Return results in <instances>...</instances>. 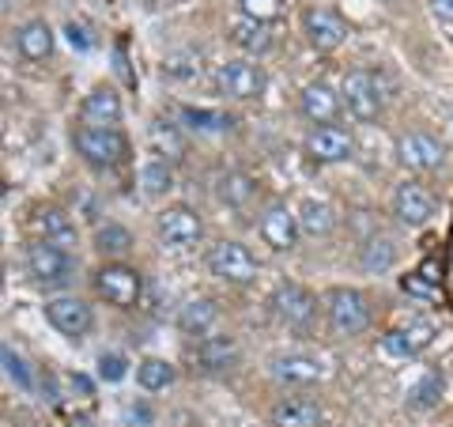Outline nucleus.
I'll list each match as a JSON object with an SVG mask.
<instances>
[{"instance_id": "f257e3e1", "label": "nucleus", "mask_w": 453, "mask_h": 427, "mask_svg": "<svg viewBox=\"0 0 453 427\" xmlns=\"http://www.w3.org/2000/svg\"><path fill=\"white\" fill-rule=\"evenodd\" d=\"M340 98H344V106L356 121H378L381 113H386V103H389L386 76L374 73V68H356V73L344 76Z\"/></svg>"}, {"instance_id": "f03ea898", "label": "nucleus", "mask_w": 453, "mask_h": 427, "mask_svg": "<svg viewBox=\"0 0 453 427\" xmlns=\"http://www.w3.org/2000/svg\"><path fill=\"white\" fill-rule=\"evenodd\" d=\"M325 314H329V325L336 333L356 337L371 325L374 307L359 288H329V295H325Z\"/></svg>"}, {"instance_id": "7ed1b4c3", "label": "nucleus", "mask_w": 453, "mask_h": 427, "mask_svg": "<svg viewBox=\"0 0 453 427\" xmlns=\"http://www.w3.org/2000/svg\"><path fill=\"white\" fill-rule=\"evenodd\" d=\"M73 144L91 167H118L129 155V140L113 129V125H80L73 133Z\"/></svg>"}, {"instance_id": "20e7f679", "label": "nucleus", "mask_w": 453, "mask_h": 427, "mask_svg": "<svg viewBox=\"0 0 453 427\" xmlns=\"http://www.w3.org/2000/svg\"><path fill=\"white\" fill-rule=\"evenodd\" d=\"M27 273L46 288H61L76 276V258L65 246H53V242L38 238L35 246H27Z\"/></svg>"}, {"instance_id": "39448f33", "label": "nucleus", "mask_w": 453, "mask_h": 427, "mask_svg": "<svg viewBox=\"0 0 453 427\" xmlns=\"http://www.w3.org/2000/svg\"><path fill=\"white\" fill-rule=\"evenodd\" d=\"M208 273L226 283H253L257 280V258L234 238H223L216 246H208Z\"/></svg>"}, {"instance_id": "423d86ee", "label": "nucleus", "mask_w": 453, "mask_h": 427, "mask_svg": "<svg viewBox=\"0 0 453 427\" xmlns=\"http://www.w3.org/2000/svg\"><path fill=\"white\" fill-rule=\"evenodd\" d=\"M95 291L106 299L110 307L118 310H133L140 303V291H144V280H140L136 268L121 265V261H110L95 273Z\"/></svg>"}, {"instance_id": "0eeeda50", "label": "nucleus", "mask_w": 453, "mask_h": 427, "mask_svg": "<svg viewBox=\"0 0 453 427\" xmlns=\"http://www.w3.org/2000/svg\"><path fill=\"white\" fill-rule=\"evenodd\" d=\"M155 231H159V238L170 250H193L204 238V220L189 205H166L155 216Z\"/></svg>"}, {"instance_id": "6e6552de", "label": "nucleus", "mask_w": 453, "mask_h": 427, "mask_svg": "<svg viewBox=\"0 0 453 427\" xmlns=\"http://www.w3.org/2000/svg\"><path fill=\"white\" fill-rule=\"evenodd\" d=\"M303 35L318 53H333L348 42V19L329 4H310L303 12Z\"/></svg>"}, {"instance_id": "1a4fd4ad", "label": "nucleus", "mask_w": 453, "mask_h": 427, "mask_svg": "<svg viewBox=\"0 0 453 427\" xmlns=\"http://www.w3.org/2000/svg\"><path fill=\"white\" fill-rule=\"evenodd\" d=\"M268 307H273L276 322H283L288 330H306L318 318V295L306 291L303 283H280Z\"/></svg>"}, {"instance_id": "9d476101", "label": "nucleus", "mask_w": 453, "mask_h": 427, "mask_svg": "<svg viewBox=\"0 0 453 427\" xmlns=\"http://www.w3.org/2000/svg\"><path fill=\"white\" fill-rule=\"evenodd\" d=\"M216 88L226 95V98H238V103H250L265 91V68L250 57H238V61H226L219 65L216 73Z\"/></svg>"}, {"instance_id": "9b49d317", "label": "nucleus", "mask_w": 453, "mask_h": 427, "mask_svg": "<svg viewBox=\"0 0 453 427\" xmlns=\"http://www.w3.org/2000/svg\"><path fill=\"white\" fill-rule=\"evenodd\" d=\"M303 148L314 163H344L356 155V140H351L348 129H340V125H314V129L306 133Z\"/></svg>"}, {"instance_id": "f8f14e48", "label": "nucleus", "mask_w": 453, "mask_h": 427, "mask_svg": "<svg viewBox=\"0 0 453 427\" xmlns=\"http://www.w3.org/2000/svg\"><path fill=\"white\" fill-rule=\"evenodd\" d=\"M438 330L431 322H408V325H396V330H389L386 337H381V352L396 355V360H416V355H423L431 345H434Z\"/></svg>"}, {"instance_id": "ddd939ff", "label": "nucleus", "mask_w": 453, "mask_h": 427, "mask_svg": "<svg viewBox=\"0 0 453 427\" xmlns=\"http://www.w3.org/2000/svg\"><path fill=\"white\" fill-rule=\"evenodd\" d=\"M46 318L57 333H65V337H83L95 325V314H91V307L83 303V299L76 295H57L46 303Z\"/></svg>"}, {"instance_id": "4468645a", "label": "nucleus", "mask_w": 453, "mask_h": 427, "mask_svg": "<svg viewBox=\"0 0 453 427\" xmlns=\"http://www.w3.org/2000/svg\"><path fill=\"white\" fill-rule=\"evenodd\" d=\"M261 238L268 242L273 250H295V242H299V235H303V227H299V212H291L288 205H280V201H273L265 212H261Z\"/></svg>"}, {"instance_id": "2eb2a0df", "label": "nucleus", "mask_w": 453, "mask_h": 427, "mask_svg": "<svg viewBox=\"0 0 453 427\" xmlns=\"http://www.w3.org/2000/svg\"><path fill=\"white\" fill-rule=\"evenodd\" d=\"M396 159L408 170H438L446 159V148L431 133H404L396 140Z\"/></svg>"}, {"instance_id": "dca6fc26", "label": "nucleus", "mask_w": 453, "mask_h": 427, "mask_svg": "<svg viewBox=\"0 0 453 427\" xmlns=\"http://www.w3.org/2000/svg\"><path fill=\"white\" fill-rule=\"evenodd\" d=\"M273 378L283 382V386H314V382L325 378V363L310 352H288L273 360Z\"/></svg>"}, {"instance_id": "f3484780", "label": "nucleus", "mask_w": 453, "mask_h": 427, "mask_svg": "<svg viewBox=\"0 0 453 427\" xmlns=\"http://www.w3.org/2000/svg\"><path fill=\"white\" fill-rule=\"evenodd\" d=\"M393 216L404 227H427L434 216V197L423 186H416V182H404L393 193Z\"/></svg>"}, {"instance_id": "a211bd4d", "label": "nucleus", "mask_w": 453, "mask_h": 427, "mask_svg": "<svg viewBox=\"0 0 453 427\" xmlns=\"http://www.w3.org/2000/svg\"><path fill=\"white\" fill-rule=\"evenodd\" d=\"M299 110H303V118L306 121H314V125H333L340 118V110H344V98H340L329 83H306L303 95H299Z\"/></svg>"}, {"instance_id": "6ab92c4d", "label": "nucleus", "mask_w": 453, "mask_h": 427, "mask_svg": "<svg viewBox=\"0 0 453 427\" xmlns=\"http://www.w3.org/2000/svg\"><path fill=\"white\" fill-rule=\"evenodd\" d=\"M268 420H273V427H321L325 408L318 401H310V397H280L268 408Z\"/></svg>"}, {"instance_id": "aec40b11", "label": "nucleus", "mask_w": 453, "mask_h": 427, "mask_svg": "<svg viewBox=\"0 0 453 427\" xmlns=\"http://www.w3.org/2000/svg\"><path fill=\"white\" fill-rule=\"evenodd\" d=\"M216 322H219V303L216 299H208V295L189 299V303L178 310V330L189 333V337H208Z\"/></svg>"}, {"instance_id": "412c9836", "label": "nucleus", "mask_w": 453, "mask_h": 427, "mask_svg": "<svg viewBox=\"0 0 453 427\" xmlns=\"http://www.w3.org/2000/svg\"><path fill=\"white\" fill-rule=\"evenodd\" d=\"M16 50L23 61H46L53 53V31L46 19H27L16 31Z\"/></svg>"}, {"instance_id": "4be33fe9", "label": "nucleus", "mask_w": 453, "mask_h": 427, "mask_svg": "<svg viewBox=\"0 0 453 427\" xmlns=\"http://www.w3.org/2000/svg\"><path fill=\"white\" fill-rule=\"evenodd\" d=\"M226 35H231L234 46H238V50H246L250 57H261V53L273 50V31H268V23H257V19L238 16Z\"/></svg>"}, {"instance_id": "5701e85b", "label": "nucleus", "mask_w": 453, "mask_h": 427, "mask_svg": "<svg viewBox=\"0 0 453 427\" xmlns=\"http://www.w3.org/2000/svg\"><path fill=\"white\" fill-rule=\"evenodd\" d=\"M35 223H38V235L46 238V242H53V246H65V250L76 246V223H73L68 212H61V208H42L38 216H35Z\"/></svg>"}, {"instance_id": "b1692460", "label": "nucleus", "mask_w": 453, "mask_h": 427, "mask_svg": "<svg viewBox=\"0 0 453 427\" xmlns=\"http://www.w3.org/2000/svg\"><path fill=\"white\" fill-rule=\"evenodd\" d=\"M234 360H238L234 337H204L201 345H196V363H201L208 375L226 371V367H231Z\"/></svg>"}, {"instance_id": "393cba45", "label": "nucleus", "mask_w": 453, "mask_h": 427, "mask_svg": "<svg viewBox=\"0 0 453 427\" xmlns=\"http://www.w3.org/2000/svg\"><path fill=\"white\" fill-rule=\"evenodd\" d=\"M83 121L91 125H118L121 121V95L113 88H95L83 98Z\"/></svg>"}, {"instance_id": "a878e982", "label": "nucleus", "mask_w": 453, "mask_h": 427, "mask_svg": "<svg viewBox=\"0 0 453 427\" xmlns=\"http://www.w3.org/2000/svg\"><path fill=\"white\" fill-rule=\"evenodd\" d=\"M253 193H257V182H253L246 170H223L216 178V197L231 208H246L253 201Z\"/></svg>"}, {"instance_id": "bb28decb", "label": "nucleus", "mask_w": 453, "mask_h": 427, "mask_svg": "<svg viewBox=\"0 0 453 427\" xmlns=\"http://www.w3.org/2000/svg\"><path fill=\"white\" fill-rule=\"evenodd\" d=\"M299 227L310 238H325L336 227V212L325 201H314V197H310V201L299 205Z\"/></svg>"}, {"instance_id": "cd10ccee", "label": "nucleus", "mask_w": 453, "mask_h": 427, "mask_svg": "<svg viewBox=\"0 0 453 427\" xmlns=\"http://www.w3.org/2000/svg\"><path fill=\"white\" fill-rule=\"evenodd\" d=\"M140 186H144L148 197H163V193L174 190V170H170L166 159L155 155V159H148L144 170H140Z\"/></svg>"}, {"instance_id": "c85d7f7f", "label": "nucleus", "mask_w": 453, "mask_h": 427, "mask_svg": "<svg viewBox=\"0 0 453 427\" xmlns=\"http://www.w3.org/2000/svg\"><path fill=\"white\" fill-rule=\"evenodd\" d=\"M95 250H98V253H110V258H125V253L133 250L129 227H121V223L98 227V231H95Z\"/></svg>"}, {"instance_id": "c756f323", "label": "nucleus", "mask_w": 453, "mask_h": 427, "mask_svg": "<svg viewBox=\"0 0 453 427\" xmlns=\"http://www.w3.org/2000/svg\"><path fill=\"white\" fill-rule=\"evenodd\" d=\"M442 393H446V378H442V371H427V375H423L416 386H412L408 401H412V408H434L438 401H442Z\"/></svg>"}, {"instance_id": "7c9ffc66", "label": "nucleus", "mask_w": 453, "mask_h": 427, "mask_svg": "<svg viewBox=\"0 0 453 427\" xmlns=\"http://www.w3.org/2000/svg\"><path fill=\"white\" fill-rule=\"evenodd\" d=\"M181 121H186L189 129H196V133H223V129H231V125H234L231 113H219V110H193V106L181 110Z\"/></svg>"}, {"instance_id": "2f4dec72", "label": "nucleus", "mask_w": 453, "mask_h": 427, "mask_svg": "<svg viewBox=\"0 0 453 427\" xmlns=\"http://www.w3.org/2000/svg\"><path fill=\"white\" fill-rule=\"evenodd\" d=\"M136 382H140V386H144L148 393L166 390L170 382H174V367H170L166 360H144V363H136Z\"/></svg>"}, {"instance_id": "473e14b6", "label": "nucleus", "mask_w": 453, "mask_h": 427, "mask_svg": "<svg viewBox=\"0 0 453 427\" xmlns=\"http://www.w3.org/2000/svg\"><path fill=\"white\" fill-rule=\"evenodd\" d=\"M393 261H396V250L389 238H371L363 246V268H371V273H386Z\"/></svg>"}, {"instance_id": "72a5a7b5", "label": "nucleus", "mask_w": 453, "mask_h": 427, "mask_svg": "<svg viewBox=\"0 0 453 427\" xmlns=\"http://www.w3.org/2000/svg\"><path fill=\"white\" fill-rule=\"evenodd\" d=\"M238 12H242L246 19L273 23V19H280V12H283V0H238Z\"/></svg>"}, {"instance_id": "f704fd0d", "label": "nucleus", "mask_w": 453, "mask_h": 427, "mask_svg": "<svg viewBox=\"0 0 453 427\" xmlns=\"http://www.w3.org/2000/svg\"><path fill=\"white\" fill-rule=\"evenodd\" d=\"M151 144H155V151H159V155L170 151V159H178V155H181V136L170 129V125H163V121L151 125Z\"/></svg>"}, {"instance_id": "c9c22d12", "label": "nucleus", "mask_w": 453, "mask_h": 427, "mask_svg": "<svg viewBox=\"0 0 453 427\" xmlns=\"http://www.w3.org/2000/svg\"><path fill=\"white\" fill-rule=\"evenodd\" d=\"M163 73L166 76H196L201 73V53H174L163 65Z\"/></svg>"}, {"instance_id": "e433bc0d", "label": "nucleus", "mask_w": 453, "mask_h": 427, "mask_svg": "<svg viewBox=\"0 0 453 427\" xmlns=\"http://www.w3.org/2000/svg\"><path fill=\"white\" fill-rule=\"evenodd\" d=\"M98 375H103L106 382H121L125 378V360L121 355H103V360H98Z\"/></svg>"}, {"instance_id": "4c0bfd02", "label": "nucleus", "mask_w": 453, "mask_h": 427, "mask_svg": "<svg viewBox=\"0 0 453 427\" xmlns=\"http://www.w3.org/2000/svg\"><path fill=\"white\" fill-rule=\"evenodd\" d=\"M4 367H8V378H16L19 386H27V367H23V360L8 345H4Z\"/></svg>"}, {"instance_id": "58836bf2", "label": "nucleus", "mask_w": 453, "mask_h": 427, "mask_svg": "<svg viewBox=\"0 0 453 427\" xmlns=\"http://www.w3.org/2000/svg\"><path fill=\"white\" fill-rule=\"evenodd\" d=\"M68 42H73V46H80V50H88V46H91L88 27H83V23H68Z\"/></svg>"}, {"instance_id": "ea45409f", "label": "nucleus", "mask_w": 453, "mask_h": 427, "mask_svg": "<svg viewBox=\"0 0 453 427\" xmlns=\"http://www.w3.org/2000/svg\"><path fill=\"white\" fill-rule=\"evenodd\" d=\"M431 4H434V16H442V19L453 23V0H431Z\"/></svg>"}]
</instances>
